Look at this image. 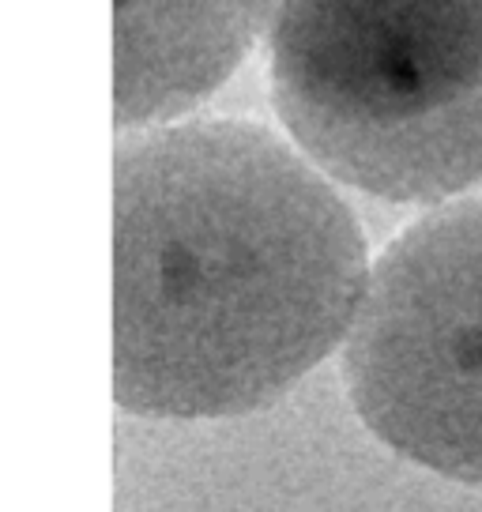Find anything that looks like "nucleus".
I'll return each mask as SVG.
<instances>
[{
    "instance_id": "obj_4",
    "label": "nucleus",
    "mask_w": 482,
    "mask_h": 512,
    "mask_svg": "<svg viewBox=\"0 0 482 512\" xmlns=\"http://www.w3.org/2000/svg\"><path fill=\"white\" fill-rule=\"evenodd\" d=\"M272 0H117V125L193 110L253 46Z\"/></svg>"
},
{
    "instance_id": "obj_1",
    "label": "nucleus",
    "mask_w": 482,
    "mask_h": 512,
    "mask_svg": "<svg viewBox=\"0 0 482 512\" xmlns=\"http://www.w3.org/2000/svg\"><path fill=\"white\" fill-rule=\"evenodd\" d=\"M113 392L132 415L279 400L351 332L366 238L317 166L249 121L136 132L113 166Z\"/></svg>"
},
{
    "instance_id": "obj_3",
    "label": "nucleus",
    "mask_w": 482,
    "mask_h": 512,
    "mask_svg": "<svg viewBox=\"0 0 482 512\" xmlns=\"http://www.w3.org/2000/svg\"><path fill=\"white\" fill-rule=\"evenodd\" d=\"M343 377L392 452L482 486V200L418 219L381 253Z\"/></svg>"
},
{
    "instance_id": "obj_2",
    "label": "nucleus",
    "mask_w": 482,
    "mask_h": 512,
    "mask_svg": "<svg viewBox=\"0 0 482 512\" xmlns=\"http://www.w3.org/2000/svg\"><path fill=\"white\" fill-rule=\"evenodd\" d=\"M272 98L336 181L437 204L482 181V0H272Z\"/></svg>"
}]
</instances>
